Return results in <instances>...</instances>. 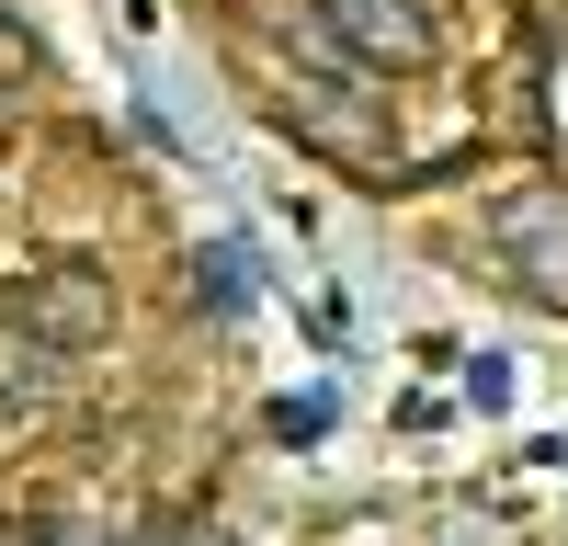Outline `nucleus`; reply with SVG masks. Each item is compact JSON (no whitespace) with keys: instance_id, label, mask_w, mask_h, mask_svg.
Returning a JSON list of instances; mask_svg holds the SVG:
<instances>
[{"instance_id":"f257e3e1","label":"nucleus","mask_w":568,"mask_h":546,"mask_svg":"<svg viewBox=\"0 0 568 546\" xmlns=\"http://www.w3.org/2000/svg\"><path fill=\"white\" fill-rule=\"evenodd\" d=\"M0 331L45 342L58 364H69V353H91V342L114 331V273H103V262H80V251H69V262H34L23 285L0 296Z\"/></svg>"},{"instance_id":"f03ea898","label":"nucleus","mask_w":568,"mask_h":546,"mask_svg":"<svg viewBox=\"0 0 568 546\" xmlns=\"http://www.w3.org/2000/svg\"><path fill=\"white\" fill-rule=\"evenodd\" d=\"M318 12V34L342 46L353 69H375V80H409V69H433V46H444V23H433V0H307Z\"/></svg>"},{"instance_id":"7ed1b4c3","label":"nucleus","mask_w":568,"mask_h":546,"mask_svg":"<svg viewBox=\"0 0 568 546\" xmlns=\"http://www.w3.org/2000/svg\"><path fill=\"white\" fill-rule=\"evenodd\" d=\"M489 251L524 273L535 296L568 307V182H511V194H489Z\"/></svg>"},{"instance_id":"20e7f679","label":"nucleus","mask_w":568,"mask_h":546,"mask_svg":"<svg viewBox=\"0 0 568 546\" xmlns=\"http://www.w3.org/2000/svg\"><path fill=\"white\" fill-rule=\"evenodd\" d=\"M273 103H284V125H296V136H318V149H342V160H375V149H387V91H353V80L296 69Z\"/></svg>"},{"instance_id":"39448f33","label":"nucleus","mask_w":568,"mask_h":546,"mask_svg":"<svg viewBox=\"0 0 568 546\" xmlns=\"http://www.w3.org/2000/svg\"><path fill=\"white\" fill-rule=\"evenodd\" d=\"M45 410V398H58V353H45V342H23V331H0V410Z\"/></svg>"},{"instance_id":"423d86ee","label":"nucleus","mask_w":568,"mask_h":546,"mask_svg":"<svg viewBox=\"0 0 568 546\" xmlns=\"http://www.w3.org/2000/svg\"><path fill=\"white\" fill-rule=\"evenodd\" d=\"M194 296H205L216 318H240V307H251V251H240V240H216V251L194 262Z\"/></svg>"},{"instance_id":"0eeeda50","label":"nucleus","mask_w":568,"mask_h":546,"mask_svg":"<svg viewBox=\"0 0 568 546\" xmlns=\"http://www.w3.org/2000/svg\"><path fill=\"white\" fill-rule=\"evenodd\" d=\"M273 433H284V444H318V433H329V398H284Z\"/></svg>"},{"instance_id":"6e6552de","label":"nucleus","mask_w":568,"mask_h":546,"mask_svg":"<svg viewBox=\"0 0 568 546\" xmlns=\"http://www.w3.org/2000/svg\"><path fill=\"white\" fill-rule=\"evenodd\" d=\"M34 69V34H12V23H0V80H23Z\"/></svg>"},{"instance_id":"1a4fd4ad","label":"nucleus","mask_w":568,"mask_h":546,"mask_svg":"<svg viewBox=\"0 0 568 546\" xmlns=\"http://www.w3.org/2000/svg\"><path fill=\"white\" fill-rule=\"evenodd\" d=\"M0 546H45V535H23V524H0Z\"/></svg>"}]
</instances>
